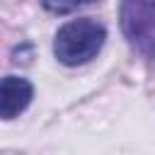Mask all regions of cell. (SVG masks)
I'll return each mask as SVG.
<instances>
[{
	"instance_id": "cell-1",
	"label": "cell",
	"mask_w": 155,
	"mask_h": 155,
	"mask_svg": "<svg viewBox=\"0 0 155 155\" xmlns=\"http://www.w3.org/2000/svg\"><path fill=\"white\" fill-rule=\"evenodd\" d=\"M104 39H107V29L97 19L90 17L73 19L58 29L53 39V53L65 65H80L99 53Z\"/></svg>"
},
{
	"instance_id": "cell-2",
	"label": "cell",
	"mask_w": 155,
	"mask_h": 155,
	"mask_svg": "<svg viewBox=\"0 0 155 155\" xmlns=\"http://www.w3.org/2000/svg\"><path fill=\"white\" fill-rule=\"evenodd\" d=\"M121 31L131 44H145L155 34V0H121Z\"/></svg>"
},
{
	"instance_id": "cell-3",
	"label": "cell",
	"mask_w": 155,
	"mask_h": 155,
	"mask_svg": "<svg viewBox=\"0 0 155 155\" xmlns=\"http://www.w3.org/2000/svg\"><path fill=\"white\" fill-rule=\"evenodd\" d=\"M31 97H34V90L24 78L5 75L0 82V116L5 121L15 119L19 111H24L29 107Z\"/></svg>"
},
{
	"instance_id": "cell-4",
	"label": "cell",
	"mask_w": 155,
	"mask_h": 155,
	"mask_svg": "<svg viewBox=\"0 0 155 155\" xmlns=\"http://www.w3.org/2000/svg\"><path fill=\"white\" fill-rule=\"evenodd\" d=\"M87 2H94V0H41V5L48 10V12H56V15H65V12H73Z\"/></svg>"
}]
</instances>
